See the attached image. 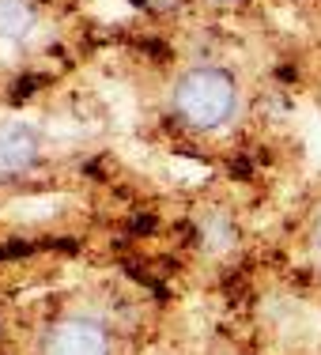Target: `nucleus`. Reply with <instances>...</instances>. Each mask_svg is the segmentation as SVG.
<instances>
[{
  "instance_id": "3",
  "label": "nucleus",
  "mask_w": 321,
  "mask_h": 355,
  "mask_svg": "<svg viewBox=\"0 0 321 355\" xmlns=\"http://www.w3.org/2000/svg\"><path fill=\"white\" fill-rule=\"evenodd\" d=\"M38 159V137L23 121H0V178L31 171Z\"/></svg>"
},
{
  "instance_id": "1",
  "label": "nucleus",
  "mask_w": 321,
  "mask_h": 355,
  "mask_svg": "<svg viewBox=\"0 0 321 355\" xmlns=\"http://www.w3.org/2000/svg\"><path fill=\"white\" fill-rule=\"evenodd\" d=\"M238 106V87L234 76L223 69H193L185 72L174 87V110L182 121H189L193 129H219Z\"/></svg>"
},
{
  "instance_id": "4",
  "label": "nucleus",
  "mask_w": 321,
  "mask_h": 355,
  "mask_svg": "<svg viewBox=\"0 0 321 355\" xmlns=\"http://www.w3.org/2000/svg\"><path fill=\"white\" fill-rule=\"evenodd\" d=\"M35 31V8L27 0H0V38L19 42Z\"/></svg>"
},
{
  "instance_id": "2",
  "label": "nucleus",
  "mask_w": 321,
  "mask_h": 355,
  "mask_svg": "<svg viewBox=\"0 0 321 355\" xmlns=\"http://www.w3.org/2000/svg\"><path fill=\"white\" fill-rule=\"evenodd\" d=\"M42 355H110V336L91 318H64L46 333Z\"/></svg>"
},
{
  "instance_id": "5",
  "label": "nucleus",
  "mask_w": 321,
  "mask_h": 355,
  "mask_svg": "<svg viewBox=\"0 0 321 355\" xmlns=\"http://www.w3.org/2000/svg\"><path fill=\"white\" fill-rule=\"evenodd\" d=\"M314 242H318V250H321V212H318V219H314Z\"/></svg>"
}]
</instances>
